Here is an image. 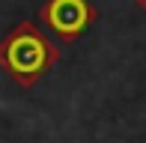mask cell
<instances>
[{
    "label": "cell",
    "mask_w": 146,
    "mask_h": 143,
    "mask_svg": "<svg viewBox=\"0 0 146 143\" xmlns=\"http://www.w3.org/2000/svg\"><path fill=\"white\" fill-rule=\"evenodd\" d=\"M57 63H60L57 45L33 21H18L0 39V69L24 89L36 87Z\"/></svg>",
    "instance_id": "6da1fadb"
},
{
    "label": "cell",
    "mask_w": 146,
    "mask_h": 143,
    "mask_svg": "<svg viewBox=\"0 0 146 143\" xmlns=\"http://www.w3.org/2000/svg\"><path fill=\"white\" fill-rule=\"evenodd\" d=\"M39 18L48 33H54L60 42L72 45L92 27L98 12L90 0H45L39 9Z\"/></svg>",
    "instance_id": "7a4b0ae2"
},
{
    "label": "cell",
    "mask_w": 146,
    "mask_h": 143,
    "mask_svg": "<svg viewBox=\"0 0 146 143\" xmlns=\"http://www.w3.org/2000/svg\"><path fill=\"white\" fill-rule=\"evenodd\" d=\"M134 3H137V6H140V9H143V12H146V0H134Z\"/></svg>",
    "instance_id": "3957f363"
}]
</instances>
